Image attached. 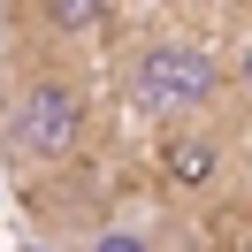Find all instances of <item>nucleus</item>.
Wrapping results in <instances>:
<instances>
[{
    "label": "nucleus",
    "mask_w": 252,
    "mask_h": 252,
    "mask_svg": "<svg viewBox=\"0 0 252 252\" xmlns=\"http://www.w3.org/2000/svg\"><path fill=\"white\" fill-rule=\"evenodd\" d=\"M84 92L69 77H54V69H31V77L8 84V99H0V138H8V153L23 160V168H62V160L84 153Z\"/></svg>",
    "instance_id": "1"
},
{
    "label": "nucleus",
    "mask_w": 252,
    "mask_h": 252,
    "mask_svg": "<svg viewBox=\"0 0 252 252\" xmlns=\"http://www.w3.org/2000/svg\"><path fill=\"white\" fill-rule=\"evenodd\" d=\"M160 176H168V191H214V176H221V138H206V130H176V138L160 145Z\"/></svg>",
    "instance_id": "3"
},
{
    "label": "nucleus",
    "mask_w": 252,
    "mask_h": 252,
    "mask_svg": "<svg viewBox=\"0 0 252 252\" xmlns=\"http://www.w3.org/2000/svg\"><path fill=\"white\" fill-rule=\"evenodd\" d=\"M99 16H107V0H46V23L62 38H84V31H99Z\"/></svg>",
    "instance_id": "4"
},
{
    "label": "nucleus",
    "mask_w": 252,
    "mask_h": 252,
    "mask_svg": "<svg viewBox=\"0 0 252 252\" xmlns=\"http://www.w3.org/2000/svg\"><path fill=\"white\" fill-rule=\"evenodd\" d=\"M84 252H153V237H138V229H99Z\"/></svg>",
    "instance_id": "5"
},
{
    "label": "nucleus",
    "mask_w": 252,
    "mask_h": 252,
    "mask_svg": "<svg viewBox=\"0 0 252 252\" xmlns=\"http://www.w3.org/2000/svg\"><path fill=\"white\" fill-rule=\"evenodd\" d=\"M237 77H245V84H252V46H245V54H237Z\"/></svg>",
    "instance_id": "6"
},
{
    "label": "nucleus",
    "mask_w": 252,
    "mask_h": 252,
    "mask_svg": "<svg viewBox=\"0 0 252 252\" xmlns=\"http://www.w3.org/2000/svg\"><path fill=\"white\" fill-rule=\"evenodd\" d=\"M221 84H229V69L206 46H191V38H145V46L130 54V99H138L153 123H191V115H206L221 99Z\"/></svg>",
    "instance_id": "2"
}]
</instances>
